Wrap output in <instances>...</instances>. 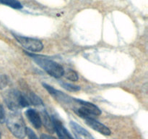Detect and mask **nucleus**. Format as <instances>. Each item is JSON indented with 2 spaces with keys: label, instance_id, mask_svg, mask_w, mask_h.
I'll list each match as a JSON object with an SVG mask.
<instances>
[{
  "label": "nucleus",
  "instance_id": "f257e3e1",
  "mask_svg": "<svg viewBox=\"0 0 148 139\" xmlns=\"http://www.w3.org/2000/svg\"><path fill=\"white\" fill-rule=\"evenodd\" d=\"M27 55L33 59L35 62L49 75L55 78H59L63 76L64 69L61 65L48 58L43 57L40 55H36L33 53H27Z\"/></svg>",
  "mask_w": 148,
  "mask_h": 139
},
{
  "label": "nucleus",
  "instance_id": "f03ea898",
  "mask_svg": "<svg viewBox=\"0 0 148 139\" xmlns=\"http://www.w3.org/2000/svg\"><path fill=\"white\" fill-rule=\"evenodd\" d=\"M69 107H72L73 111L82 119L86 117L94 118V117L101 114V109L96 105L88 101L75 98H72V101Z\"/></svg>",
  "mask_w": 148,
  "mask_h": 139
},
{
  "label": "nucleus",
  "instance_id": "7ed1b4c3",
  "mask_svg": "<svg viewBox=\"0 0 148 139\" xmlns=\"http://www.w3.org/2000/svg\"><path fill=\"white\" fill-rule=\"evenodd\" d=\"M8 129L12 134L19 139H23L26 136V126L21 114L17 111L12 113L5 120Z\"/></svg>",
  "mask_w": 148,
  "mask_h": 139
},
{
  "label": "nucleus",
  "instance_id": "20e7f679",
  "mask_svg": "<svg viewBox=\"0 0 148 139\" xmlns=\"http://www.w3.org/2000/svg\"><path fill=\"white\" fill-rule=\"evenodd\" d=\"M4 101L8 108L13 111H17L20 109L30 105L25 95L17 90L9 91L6 95Z\"/></svg>",
  "mask_w": 148,
  "mask_h": 139
},
{
  "label": "nucleus",
  "instance_id": "39448f33",
  "mask_svg": "<svg viewBox=\"0 0 148 139\" xmlns=\"http://www.w3.org/2000/svg\"><path fill=\"white\" fill-rule=\"evenodd\" d=\"M13 36L15 38L17 41L23 46V47H24L27 50L30 51L31 52H38L43 49V45L42 42L38 39L18 36L17 34H13Z\"/></svg>",
  "mask_w": 148,
  "mask_h": 139
},
{
  "label": "nucleus",
  "instance_id": "423d86ee",
  "mask_svg": "<svg viewBox=\"0 0 148 139\" xmlns=\"http://www.w3.org/2000/svg\"><path fill=\"white\" fill-rule=\"evenodd\" d=\"M83 120H85V123L88 126H90L91 128L95 130V131H98L101 134L104 135V136H109V135H111V130L107 126L98 122V120H95L92 117H86V118H84Z\"/></svg>",
  "mask_w": 148,
  "mask_h": 139
},
{
  "label": "nucleus",
  "instance_id": "0eeeda50",
  "mask_svg": "<svg viewBox=\"0 0 148 139\" xmlns=\"http://www.w3.org/2000/svg\"><path fill=\"white\" fill-rule=\"evenodd\" d=\"M69 125L72 128L76 139H95L88 130H85L75 122L72 121Z\"/></svg>",
  "mask_w": 148,
  "mask_h": 139
},
{
  "label": "nucleus",
  "instance_id": "6e6552de",
  "mask_svg": "<svg viewBox=\"0 0 148 139\" xmlns=\"http://www.w3.org/2000/svg\"><path fill=\"white\" fill-rule=\"evenodd\" d=\"M25 115L32 125L36 129H40L42 126L40 115L34 109H28L25 111Z\"/></svg>",
  "mask_w": 148,
  "mask_h": 139
},
{
  "label": "nucleus",
  "instance_id": "1a4fd4ad",
  "mask_svg": "<svg viewBox=\"0 0 148 139\" xmlns=\"http://www.w3.org/2000/svg\"><path fill=\"white\" fill-rule=\"evenodd\" d=\"M40 118H41L42 124L44 125V126L46 127V128L47 129V130H49L50 133H53V132L54 131L53 121H52V119L51 118L50 116L49 115V114H48L46 111H42L41 115H40Z\"/></svg>",
  "mask_w": 148,
  "mask_h": 139
},
{
  "label": "nucleus",
  "instance_id": "9d476101",
  "mask_svg": "<svg viewBox=\"0 0 148 139\" xmlns=\"http://www.w3.org/2000/svg\"><path fill=\"white\" fill-rule=\"evenodd\" d=\"M28 101L29 104H33L35 106H40L43 104V101L40 99V97L38 96L34 93H29V94H24Z\"/></svg>",
  "mask_w": 148,
  "mask_h": 139
},
{
  "label": "nucleus",
  "instance_id": "9b49d317",
  "mask_svg": "<svg viewBox=\"0 0 148 139\" xmlns=\"http://www.w3.org/2000/svg\"><path fill=\"white\" fill-rule=\"evenodd\" d=\"M0 3L4 5L9 6L12 8L16 9V10H20L23 8L22 4L17 0H0Z\"/></svg>",
  "mask_w": 148,
  "mask_h": 139
},
{
  "label": "nucleus",
  "instance_id": "f8f14e48",
  "mask_svg": "<svg viewBox=\"0 0 148 139\" xmlns=\"http://www.w3.org/2000/svg\"><path fill=\"white\" fill-rule=\"evenodd\" d=\"M64 75L65 78H67L69 81H72L73 82L78 81V75L75 71L72 70H67L66 71L64 70Z\"/></svg>",
  "mask_w": 148,
  "mask_h": 139
},
{
  "label": "nucleus",
  "instance_id": "ddd939ff",
  "mask_svg": "<svg viewBox=\"0 0 148 139\" xmlns=\"http://www.w3.org/2000/svg\"><path fill=\"white\" fill-rule=\"evenodd\" d=\"M60 85L63 87L64 89L67 90L69 91H78L80 90V87L79 85H74L72 83H69L66 82H60Z\"/></svg>",
  "mask_w": 148,
  "mask_h": 139
},
{
  "label": "nucleus",
  "instance_id": "4468645a",
  "mask_svg": "<svg viewBox=\"0 0 148 139\" xmlns=\"http://www.w3.org/2000/svg\"><path fill=\"white\" fill-rule=\"evenodd\" d=\"M26 136H27L28 139H39L37 135L30 127H26Z\"/></svg>",
  "mask_w": 148,
  "mask_h": 139
},
{
  "label": "nucleus",
  "instance_id": "2eb2a0df",
  "mask_svg": "<svg viewBox=\"0 0 148 139\" xmlns=\"http://www.w3.org/2000/svg\"><path fill=\"white\" fill-rule=\"evenodd\" d=\"M8 80L6 75H1L0 76V88H3L7 85Z\"/></svg>",
  "mask_w": 148,
  "mask_h": 139
},
{
  "label": "nucleus",
  "instance_id": "dca6fc26",
  "mask_svg": "<svg viewBox=\"0 0 148 139\" xmlns=\"http://www.w3.org/2000/svg\"><path fill=\"white\" fill-rule=\"evenodd\" d=\"M6 120V115L5 112H4V108L0 104V123L4 122Z\"/></svg>",
  "mask_w": 148,
  "mask_h": 139
},
{
  "label": "nucleus",
  "instance_id": "f3484780",
  "mask_svg": "<svg viewBox=\"0 0 148 139\" xmlns=\"http://www.w3.org/2000/svg\"><path fill=\"white\" fill-rule=\"evenodd\" d=\"M40 139H56L55 138H53V136H51L49 135L46 134H43L40 136Z\"/></svg>",
  "mask_w": 148,
  "mask_h": 139
},
{
  "label": "nucleus",
  "instance_id": "a211bd4d",
  "mask_svg": "<svg viewBox=\"0 0 148 139\" xmlns=\"http://www.w3.org/2000/svg\"><path fill=\"white\" fill-rule=\"evenodd\" d=\"M67 139H73V138H72V136L69 134H69H68V136H67Z\"/></svg>",
  "mask_w": 148,
  "mask_h": 139
},
{
  "label": "nucleus",
  "instance_id": "6ab92c4d",
  "mask_svg": "<svg viewBox=\"0 0 148 139\" xmlns=\"http://www.w3.org/2000/svg\"><path fill=\"white\" fill-rule=\"evenodd\" d=\"M0 139H1V133H0Z\"/></svg>",
  "mask_w": 148,
  "mask_h": 139
}]
</instances>
